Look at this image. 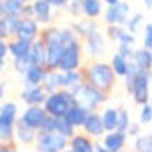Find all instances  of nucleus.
<instances>
[{
    "label": "nucleus",
    "instance_id": "nucleus-42",
    "mask_svg": "<svg viewBox=\"0 0 152 152\" xmlns=\"http://www.w3.org/2000/svg\"><path fill=\"white\" fill-rule=\"evenodd\" d=\"M126 134L131 136V137H137V136L141 134V123H131Z\"/></svg>",
    "mask_w": 152,
    "mask_h": 152
},
{
    "label": "nucleus",
    "instance_id": "nucleus-52",
    "mask_svg": "<svg viewBox=\"0 0 152 152\" xmlns=\"http://www.w3.org/2000/svg\"><path fill=\"white\" fill-rule=\"evenodd\" d=\"M4 69H5V59H0V74L4 72Z\"/></svg>",
    "mask_w": 152,
    "mask_h": 152
},
{
    "label": "nucleus",
    "instance_id": "nucleus-24",
    "mask_svg": "<svg viewBox=\"0 0 152 152\" xmlns=\"http://www.w3.org/2000/svg\"><path fill=\"white\" fill-rule=\"evenodd\" d=\"M132 62L141 70H152V49L142 46L141 49H134Z\"/></svg>",
    "mask_w": 152,
    "mask_h": 152
},
{
    "label": "nucleus",
    "instance_id": "nucleus-18",
    "mask_svg": "<svg viewBox=\"0 0 152 152\" xmlns=\"http://www.w3.org/2000/svg\"><path fill=\"white\" fill-rule=\"evenodd\" d=\"M69 147L72 152H95V141L88 134H74L69 139Z\"/></svg>",
    "mask_w": 152,
    "mask_h": 152
},
{
    "label": "nucleus",
    "instance_id": "nucleus-12",
    "mask_svg": "<svg viewBox=\"0 0 152 152\" xmlns=\"http://www.w3.org/2000/svg\"><path fill=\"white\" fill-rule=\"evenodd\" d=\"M106 36L118 46H134L136 43V34H132L121 25H106Z\"/></svg>",
    "mask_w": 152,
    "mask_h": 152
},
{
    "label": "nucleus",
    "instance_id": "nucleus-49",
    "mask_svg": "<svg viewBox=\"0 0 152 152\" xmlns=\"http://www.w3.org/2000/svg\"><path fill=\"white\" fill-rule=\"evenodd\" d=\"M142 4L147 10H152V0H142Z\"/></svg>",
    "mask_w": 152,
    "mask_h": 152
},
{
    "label": "nucleus",
    "instance_id": "nucleus-48",
    "mask_svg": "<svg viewBox=\"0 0 152 152\" xmlns=\"http://www.w3.org/2000/svg\"><path fill=\"white\" fill-rule=\"evenodd\" d=\"M5 96V83L4 82H0V100Z\"/></svg>",
    "mask_w": 152,
    "mask_h": 152
},
{
    "label": "nucleus",
    "instance_id": "nucleus-53",
    "mask_svg": "<svg viewBox=\"0 0 152 152\" xmlns=\"http://www.w3.org/2000/svg\"><path fill=\"white\" fill-rule=\"evenodd\" d=\"M20 2H23V4H31V0H20Z\"/></svg>",
    "mask_w": 152,
    "mask_h": 152
},
{
    "label": "nucleus",
    "instance_id": "nucleus-16",
    "mask_svg": "<svg viewBox=\"0 0 152 152\" xmlns=\"http://www.w3.org/2000/svg\"><path fill=\"white\" fill-rule=\"evenodd\" d=\"M126 137H128L126 132H121V131H118V129H115V131H108V132L103 134L102 144L105 145L110 152H119V151H123L124 145H126Z\"/></svg>",
    "mask_w": 152,
    "mask_h": 152
},
{
    "label": "nucleus",
    "instance_id": "nucleus-11",
    "mask_svg": "<svg viewBox=\"0 0 152 152\" xmlns=\"http://www.w3.org/2000/svg\"><path fill=\"white\" fill-rule=\"evenodd\" d=\"M48 116L49 115H48V111L44 110L43 105H31L23 111V115L20 116V119L25 123V124H28L33 129L39 131V129L44 126V121L48 119Z\"/></svg>",
    "mask_w": 152,
    "mask_h": 152
},
{
    "label": "nucleus",
    "instance_id": "nucleus-19",
    "mask_svg": "<svg viewBox=\"0 0 152 152\" xmlns=\"http://www.w3.org/2000/svg\"><path fill=\"white\" fill-rule=\"evenodd\" d=\"M82 82H85L82 69H79V70H69V72H62V70H59L61 88L72 90L74 87H77L79 83H82Z\"/></svg>",
    "mask_w": 152,
    "mask_h": 152
},
{
    "label": "nucleus",
    "instance_id": "nucleus-14",
    "mask_svg": "<svg viewBox=\"0 0 152 152\" xmlns=\"http://www.w3.org/2000/svg\"><path fill=\"white\" fill-rule=\"evenodd\" d=\"M82 129H83L85 134H88L90 137H95V139L103 137V134L106 132L105 126H103V121H102V115L96 113V111H90L88 113V116H87Z\"/></svg>",
    "mask_w": 152,
    "mask_h": 152
},
{
    "label": "nucleus",
    "instance_id": "nucleus-13",
    "mask_svg": "<svg viewBox=\"0 0 152 152\" xmlns=\"http://www.w3.org/2000/svg\"><path fill=\"white\" fill-rule=\"evenodd\" d=\"M20 96L28 106L44 105V102L48 98V92L44 90L43 85H25V88L21 90Z\"/></svg>",
    "mask_w": 152,
    "mask_h": 152
},
{
    "label": "nucleus",
    "instance_id": "nucleus-51",
    "mask_svg": "<svg viewBox=\"0 0 152 152\" xmlns=\"http://www.w3.org/2000/svg\"><path fill=\"white\" fill-rule=\"evenodd\" d=\"M119 0H103V4H106L110 7V5H115V4H118Z\"/></svg>",
    "mask_w": 152,
    "mask_h": 152
},
{
    "label": "nucleus",
    "instance_id": "nucleus-45",
    "mask_svg": "<svg viewBox=\"0 0 152 152\" xmlns=\"http://www.w3.org/2000/svg\"><path fill=\"white\" fill-rule=\"evenodd\" d=\"M0 152H20V151L12 147V144H0Z\"/></svg>",
    "mask_w": 152,
    "mask_h": 152
},
{
    "label": "nucleus",
    "instance_id": "nucleus-43",
    "mask_svg": "<svg viewBox=\"0 0 152 152\" xmlns=\"http://www.w3.org/2000/svg\"><path fill=\"white\" fill-rule=\"evenodd\" d=\"M8 54H10V49H8V41L7 39H0V59H7Z\"/></svg>",
    "mask_w": 152,
    "mask_h": 152
},
{
    "label": "nucleus",
    "instance_id": "nucleus-54",
    "mask_svg": "<svg viewBox=\"0 0 152 152\" xmlns=\"http://www.w3.org/2000/svg\"><path fill=\"white\" fill-rule=\"evenodd\" d=\"M119 152H124V151H119Z\"/></svg>",
    "mask_w": 152,
    "mask_h": 152
},
{
    "label": "nucleus",
    "instance_id": "nucleus-22",
    "mask_svg": "<svg viewBox=\"0 0 152 152\" xmlns=\"http://www.w3.org/2000/svg\"><path fill=\"white\" fill-rule=\"evenodd\" d=\"M30 56H31V61H33L34 66L48 67V49H46V44L43 43L41 38H38L36 41H33Z\"/></svg>",
    "mask_w": 152,
    "mask_h": 152
},
{
    "label": "nucleus",
    "instance_id": "nucleus-27",
    "mask_svg": "<svg viewBox=\"0 0 152 152\" xmlns=\"http://www.w3.org/2000/svg\"><path fill=\"white\" fill-rule=\"evenodd\" d=\"M83 17L90 20H96L103 15V0H82Z\"/></svg>",
    "mask_w": 152,
    "mask_h": 152
},
{
    "label": "nucleus",
    "instance_id": "nucleus-7",
    "mask_svg": "<svg viewBox=\"0 0 152 152\" xmlns=\"http://www.w3.org/2000/svg\"><path fill=\"white\" fill-rule=\"evenodd\" d=\"M152 79V70H137V74L134 75L132 82L129 83L128 90L131 93L134 103L137 105H145L149 103V85H151Z\"/></svg>",
    "mask_w": 152,
    "mask_h": 152
},
{
    "label": "nucleus",
    "instance_id": "nucleus-55",
    "mask_svg": "<svg viewBox=\"0 0 152 152\" xmlns=\"http://www.w3.org/2000/svg\"><path fill=\"white\" fill-rule=\"evenodd\" d=\"M0 2H4V0H0Z\"/></svg>",
    "mask_w": 152,
    "mask_h": 152
},
{
    "label": "nucleus",
    "instance_id": "nucleus-6",
    "mask_svg": "<svg viewBox=\"0 0 152 152\" xmlns=\"http://www.w3.org/2000/svg\"><path fill=\"white\" fill-rule=\"evenodd\" d=\"M69 145V137L57 131H44L39 129L36 136L38 152H64Z\"/></svg>",
    "mask_w": 152,
    "mask_h": 152
},
{
    "label": "nucleus",
    "instance_id": "nucleus-9",
    "mask_svg": "<svg viewBox=\"0 0 152 152\" xmlns=\"http://www.w3.org/2000/svg\"><path fill=\"white\" fill-rule=\"evenodd\" d=\"M82 44H83V53L88 57H92V59H96V57L103 56L105 51H106L105 36H103V33L98 30V26H95L85 38H83Z\"/></svg>",
    "mask_w": 152,
    "mask_h": 152
},
{
    "label": "nucleus",
    "instance_id": "nucleus-3",
    "mask_svg": "<svg viewBox=\"0 0 152 152\" xmlns=\"http://www.w3.org/2000/svg\"><path fill=\"white\" fill-rule=\"evenodd\" d=\"M61 28L56 26H46L41 30L39 38L46 44L48 49V70H57L59 69V61L64 51V44L61 39Z\"/></svg>",
    "mask_w": 152,
    "mask_h": 152
},
{
    "label": "nucleus",
    "instance_id": "nucleus-35",
    "mask_svg": "<svg viewBox=\"0 0 152 152\" xmlns=\"http://www.w3.org/2000/svg\"><path fill=\"white\" fill-rule=\"evenodd\" d=\"M23 2H20V0H4V7H5V12L7 13H12V15H20L23 13V8H25Z\"/></svg>",
    "mask_w": 152,
    "mask_h": 152
},
{
    "label": "nucleus",
    "instance_id": "nucleus-17",
    "mask_svg": "<svg viewBox=\"0 0 152 152\" xmlns=\"http://www.w3.org/2000/svg\"><path fill=\"white\" fill-rule=\"evenodd\" d=\"M41 25L36 21V18L33 17H25L21 20V25H20V30H18V38H23V39H28V41H36L41 34V30H39Z\"/></svg>",
    "mask_w": 152,
    "mask_h": 152
},
{
    "label": "nucleus",
    "instance_id": "nucleus-10",
    "mask_svg": "<svg viewBox=\"0 0 152 152\" xmlns=\"http://www.w3.org/2000/svg\"><path fill=\"white\" fill-rule=\"evenodd\" d=\"M129 4L124 2V0H119L118 4L110 5L108 8L105 10V23L106 25H121L124 26L126 21L129 18Z\"/></svg>",
    "mask_w": 152,
    "mask_h": 152
},
{
    "label": "nucleus",
    "instance_id": "nucleus-1",
    "mask_svg": "<svg viewBox=\"0 0 152 152\" xmlns=\"http://www.w3.org/2000/svg\"><path fill=\"white\" fill-rule=\"evenodd\" d=\"M83 79L87 83L96 87V88L103 90V92L110 93L116 83V74L113 70L111 64L100 62V61H93V62L87 64L82 69Z\"/></svg>",
    "mask_w": 152,
    "mask_h": 152
},
{
    "label": "nucleus",
    "instance_id": "nucleus-20",
    "mask_svg": "<svg viewBox=\"0 0 152 152\" xmlns=\"http://www.w3.org/2000/svg\"><path fill=\"white\" fill-rule=\"evenodd\" d=\"M31 46H33V43L28 39H23V38H12V39H8V49H10V56L13 57H23V56H28L31 51Z\"/></svg>",
    "mask_w": 152,
    "mask_h": 152
},
{
    "label": "nucleus",
    "instance_id": "nucleus-39",
    "mask_svg": "<svg viewBox=\"0 0 152 152\" xmlns=\"http://www.w3.org/2000/svg\"><path fill=\"white\" fill-rule=\"evenodd\" d=\"M152 121V105L145 103L141 105V111H139V123L141 124H149Z\"/></svg>",
    "mask_w": 152,
    "mask_h": 152
},
{
    "label": "nucleus",
    "instance_id": "nucleus-30",
    "mask_svg": "<svg viewBox=\"0 0 152 152\" xmlns=\"http://www.w3.org/2000/svg\"><path fill=\"white\" fill-rule=\"evenodd\" d=\"M95 26H96L95 20H90V18H85V20H79V21H75V23H72V30L75 31L77 34H79L80 39H83V38H85L87 34H88Z\"/></svg>",
    "mask_w": 152,
    "mask_h": 152
},
{
    "label": "nucleus",
    "instance_id": "nucleus-38",
    "mask_svg": "<svg viewBox=\"0 0 152 152\" xmlns=\"http://www.w3.org/2000/svg\"><path fill=\"white\" fill-rule=\"evenodd\" d=\"M66 10L69 15H72V17H80V15H83L82 12V0H69L66 5Z\"/></svg>",
    "mask_w": 152,
    "mask_h": 152
},
{
    "label": "nucleus",
    "instance_id": "nucleus-33",
    "mask_svg": "<svg viewBox=\"0 0 152 152\" xmlns=\"http://www.w3.org/2000/svg\"><path fill=\"white\" fill-rule=\"evenodd\" d=\"M142 25H144V15H142L141 12H136V13H132L131 17L128 18V21H126L124 26L128 28V31H131L132 34H136L139 30H141Z\"/></svg>",
    "mask_w": 152,
    "mask_h": 152
},
{
    "label": "nucleus",
    "instance_id": "nucleus-8",
    "mask_svg": "<svg viewBox=\"0 0 152 152\" xmlns=\"http://www.w3.org/2000/svg\"><path fill=\"white\" fill-rule=\"evenodd\" d=\"M82 57H83L82 39L64 46L62 56H61V61H59V70H62V72L79 70L82 67Z\"/></svg>",
    "mask_w": 152,
    "mask_h": 152
},
{
    "label": "nucleus",
    "instance_id": "nucleus-37",
    "mask_svg": "<svg viewBox=\"0 0 152 152\" xmlns=\"http://www.w3.org/2000/svg\"><path fill=\"white\" fill-rule=\"evenodd\" d=\"M57 132H61L62 136H66V137L70 139L75 134V128H74L66 118H57Z\"/></svg>",
    "mask_w": 152,
    "mask_h": 152
},
{
    "label": "nucleus",
    "instance_id": "nucleus-21",
    "mask_svg": "<svg viewBox=\"0 0 152 152\" xmlns=\"http://www.w3.org/2000/svg\"><path fill=\"white\" fill-rule=\"evenodd\" d=\"M48 72H49L48 67H41V66H34L33 64V66L23 74L25 85H43Z\"/></svg>",
    "mask_w": 152,
    "mask_h": 152
},
{
    "label": "nucleus",
    "instance_id": "nucleus-23",
    "mask_svg": "<svg viewBox=\"0 0 152 152\" xmlns=\"http://www.w3.org/2000/svg\"><path fill=\"white\" fill-rule=\"evenodd\" d=\"M15 136L20 142L23 144H31L33 141H36V136H38V131L33 129L31 126L25 124L21 119H18L17 124H15Z\"/></svg>",
    "mask_w": 152,
    "mask_h": 152
},
{
    "label": "nucleus",
    "instance_id": "nucleus-40",
    "mask_svg": "<svg viewBox=\"0 0 152 152\" xmlns=\"http://www.w3.org/2000/svg\"><path fill=\"white\" fill-rule=\"evenodd\" d=\"M142 46L152 49V23L144 25V33H142Z\"/></svg>",
    "mask_w": 152,
    "mask_h": 152
},
{
    "label": "nucleus",
    "instance_id": "nucleus-26",
    "mask_svg": "<svg viewBox=\"0 0 152 152\" xmlns=\"http://www.w3.org/2000/svg\"><path fill=\"white\" fill-rule=\"evenodd\" d=\"M21 20H23V17H20V15H12V13H7L4 18H2L4 30H5V34H7V39H12V38H15L18 34Z\"/></svg>",
    "mask_w": 152,
    "mask_h": 152
},
{
    "label": "nucleus",
    "instance_id": "nucleus-29",
    "mask_svg": "<svg viewBox=\"0 0 152 152\" xmlns=\"http://www.w3.org/2000/svg\"><path fill=\"white\" fill-rule=\"evenodd\" d=\"M100 115H102V121H103V126H105L106 132L115 131V129L118 128V108L106 106Z\"/></svg>",
    "mask_w": 152,
    "mask_h": 152
},
{
    "label": "nucleus",
    "instance_id": "nucleus-56",
    "mask_svg": "<svg viewBox=\"0 0 152 152\" xmlns=\"http://www.w3.org/2000/svg\"><path fill=\"white\" fill-rule=\"evenodd\" d=\"M69 152H72V151H69Z\"/></svg>",
    "mask_w": 152,
    "mask_h": 152
},
{
    "label": "nucleus",
    "instance_id": "nucleus-31",
    "mask_svg": "<svg viewBox=\"0 0 152 152\" xmlns=\"http://www.w3.org/2000/svg\"><path fill=\"white\" fill-rule=\"evenodd\" d=\"M43 87H44V90L48 92V95H49V93L57 92V90L61 88V83H59V69H57V70H49V72H48L46 79H44V82H43Z\"/></svg>",
    "mask_w": 152,
    "mask_h": 152
},
{
    "label": "nucleus",
    "instance_id": "nucleus-4",
    "mask_svg": "<svg viewBox=\"0 0 152 152\" xmlns=\"http://www.w3.org/2000/svg\"><path fill=\"white\" fill-rule=\"evenodd\" d=\"M74 105H75V100H74L72 92L67 88H59L57 92L48 95L43 106L49 116H53V118H64Z\"/></svg>",
    "mask_w": 152,
    "mask_h": 152
},
{
    "label": "nucleus",
    "instance_id": "nucleus-15",
    "mask_svg": "<svg viewBox=\"0 0 152 152\" xmlns=\"http://www.w3.org/2000/svg\"><path fill=\"white\" fill-rule=\"evenodd\" d=\"M31 5H33V13L38 23L49 26V23L53 21V5L49 0H33Z\"/></svg>",
    "mask_w": 152,
    "mask_h": 152
},
{
    "label": "nucleus",
    "instance_id": "nucleus-47",
    "mask_svg": "<svg viewBox=\"0 0 152 152\" xmlns=\"http://www.w3.org/2000/svg\"><path fill=\"white\" fill-rule=\"evenodd\" d=\"M0 39H7V34L4 30V23H2V18H0Z\"/></svg>",
    "mask_w": 152,
    "mask_h": 152
},
{
    "label": "nucleus",
    "instance_id": "nucleus-41",
    "mask_svg": "<svg viewBox=\"0 0 152 152\" xmlns=\"http://www.w3.org/2000/svg\"><path fill=\"white\" fill-rule=\"evenodd\" d=\"M41 129H44V131H57V118L48 116V119L44 121V126Z\"/></svg>",
    "mask_w": 152,
    "mask_h": 152
},
{
    "label": "nucleus",
    "instance_id": "nucleus-34",
    "mask_svg": "<svg viewBox=\"0 0 152 152\" xmlns=\"http://www.w3.org/2000/svg\"><path fill=\"white\" fill-rule=\"evenodd\" d=\"M31 66H33V61H31L30 54H28V56H23V57H15L13 59V69L17 70L18 74H21V75H23Z\"/></svg>",
    "mask_w": 152,
    "mask_h": 152
},
{
    "label": "nucleus",
    "instance_id": "nucleus-50",
    "mask_svg": "<svg viewBox=\"0 0 152 152\" xmlns=\"http://www.w3.org/2000/svg\"><path fill=\"white\" fill-rule=\"evenodd\" d=\"M5 15H7V12H5V7H4V2H0V18H4Z\"/></svg>",
    "mask_w": 152,
    "mask_h": 152
},
{
    "label": "nucleus",
    "instance_id": "nucleus-25",
    "mask_svg": "<svg viewBox=\"0 0 152 152\" xmlns=\"http://www.w3.org/2000/svg\"><path fill=\"white\" fill-rule=\"evenodd\" d=\"M88 113L90 111H87L85 108H82L80 105H77V103H75V105H74L69 111H67V115L64 116V118H66L67 121H69L70 124L77 129V128H82V126H83V123H85Z\"/></svg>",
    "mask_w": 152,
    "mask_h": 152
},
{
    "label": "nucleus",
    "instance_id": "nucleus-28",
    "mask_svg": "<svg viewBox=\"0 0 152 152\" xmlns=\"http://www.w3.org/2000/svg\"><path fill=\"white\" fill-rule=\"evenodd\" d=\"M129 62H131V59H128L126 56H123L119 51H116V53L113 54L111 61H110V64H111V67H113V70H115L116 77H121V79H124V75L128 74Z\"/></svg>",
    "mask_w": 152,
    "mask_h": 152
},
{
    "label": "nucleus",
    "instance_id": "nucleus-32",
    "mask_svg": "<svg viewBox=\"0 0 152 152\" xmlns=\"http://www.w3.org/2000/svg\"><path fill=\"white\" fill-rule=\"evenodd\" d=\"M134 151L152 152V134H139L137 137H134Z\"/></svg>",
    "mask_w": 152,
    "mask_h": 152
},
{
    "label": "nucleus",
    "instance_id": "nucleus-36",
    "mask_svg": "<svg viewBox=\"0 0 152 152\" xmlns=\"http://www.w3.org/2000/svg\"><path fill=\"white\" fill-rule=\"evenodd\" d=\"M131 124V118L126 108H118V131L121 132H128V128Z\"/></svg>",
    "mask_w": 152,
    "mask_h": 152
},
{
    "label": "nucleus",
    "instance_id": "nucleus-2",
    "mask_svg": "<svg viewBox=\"0 0 152 152\" xmlns=\"http://www.w3.org/2000/svg\"><path fill=\"white\" fill-rule=\"evenodd\" d=\"M74 100H75L77 105H80L82 108H85L87 111H96L100 105L108 100V93L103 92V90L96 88V87L90 85L87 82L79 83L77 87H74L72 90Z\"/></svg>",
    "mask_w": 152,
    "mask_h": 152
},
{
    "label": "nucleus",
    "instance_id": "nucleus-44",
    "mask_svg": "<svg viewBox=\"0 0 152 152\" xmlns=\"http://www.w3.org/2000/svg\"><path fill=\"white\" fill-rule=\"evenodd\" d=\"M49 2H51V5H53L54 8H66V5H67L69 0H49Z\"/></svg>",
    "mask_w": 152,
    "mask_h": 152
},
{
    "label": "nucleus",
    "instance_id": "nucleus-5",
    "mask_svg": "<svg viewBox=\"0 0 152 152\" xmlns=\"http://www.w3.org/2000/svg\"><path fill=\"white\" fill-rule=\"evenodd\" d=\"M17 121L18 105L15 102H5L0 106V144H12Z\"/></svg>",
    "mask_w": 152,
    "mask_h": 152
},
{
    "label": "nucleus",
    "instance_id": "nucleus-46",
    "mask_svg": "<svg viewBox=\"0 0 152 152\" xmlns=\"http://www.w3.org/2000/svg\"><path fill=\"white\" fill-rule=\"evenodd\" d=\"M95 152H110V151L102 144V142H96V141H95Z\"/></svg>",
    "mask_w": 152,
    "mask_h": 152
}]
</instances>
